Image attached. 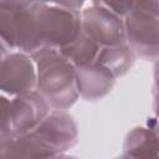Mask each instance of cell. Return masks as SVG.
Instances as JSON below:
<instances>
[{
	"label": "cell",
	"mask_w": 159,
	"mask_h": 159,
	"mask_svg": "<svg viewBox=\"0 0 159 159\" xmlns=\"http://www.w3.org/2000/svg\"><path fill=\"white\" fill-rule=\"evenodd\" d=\"M37 71L36 91L53 109H70L80 97L76 66L58 50L43 46L31 53Z\"/></svg>",
	"instance_id": "cell-1"
},
{
	"label": "cell",
	"mask_w": 159,
	"mask_h": 159,
	"mask_svg": "<svg viewBox=\"0 0 159 159\" xmlns=\"http://www.w3.org/2000/svg\"><path fill=\"white\" fill-rule=\"evenodd\" d=\"M34 12L41 47L62 48L82 31L81 10L37 1L34 4Z\"/></svg>",
	"instance_id": "cell-2"
},
{
	"label": "cell",
	"mask_w": 159,
	"mask_h": 159,
	"mask_svg": "<svg viewBox=\"0 0 159 159\" xmlns=\"http://www.w3.org/2000/svg\"><path fill=\"white\" fill-rule=\"evenodd\" d=\"M0 36L1 41L12 50L29 55L41 48L34 4L29 7H0Z\"/></svg>",
	"instance_id": "cell-3"
},
{
	"label": "cell",
	"mask_w": 159,
	"mask_h": 159,
	"mask_svg": "<svg viewBox=\"0 0 159 159\" xmlns=\"http://www.w3.org/2000/svg\"><path fill=\"white\" fill-rule=\"evenodd\" d=\"M125 42L137 57L145 61L159 58V16L133 9L124 16Z\"/></svg>",
	"instance_id": "cell-4"
},
{
	"label": "cell",
	"mask_w": 159,
	"mask_h": 159,
	"mask_svg": "<svg viewBox=\"0 0 159 159\" xmlns=\"http://www.w3.org/2000/svg\"><path fill=\"white\" fill-rule=\"evenodd\" d=\"M37 71L31 55L22 51H9L1 55L0 89L4 94L15 97L36 89Z\"/></svg>",
	"instance_id": "cell-5"
},
{
	"label": "cell",
	"mask_w": 159,
	"mask_h": 159,
	"mask_svg": "<svg viewBox=\"0 0 159 159\" xmlns=\"http://www.w3.org/2000/svg\"><path fill=\"white\" fill-rule=\"evenodd\" d=\"M82 29L101 46H116L125 42L124 17L109 7L92 1V5L81 10Z\"/></svg>",
	"instance_id": "cell-6"
},
{
	"label": "cell",
	"mask_w": 159,
	"mask_h": 159,
	"mask_svg": "<svg viewBox=\"0 0 159 159\" xmlns=\"http://www.w3.org/2000/svg\"><path fill=\"white\" fill-rule=\"evenodd\" d=\"M34 130L53 150L56 158L62 157L78 142V125L67 109L52 108Z\"/></svg>",
	"instance_id": "cell-7"
},
{
	"label": "cell",
	"mask_w": 159,
	"mask_h": 159,
	"mask_svg": "<svg viewBox=\"0 0 159 159\" xmlns=\"http://www.w3.org/2000/svg\"><path fill=\"white\" fill-rule=\"evenodd\" d=\"M51 106L39 91L15 96L9 102L11 127L15 135L34 130L50 113Z\"/></svg>",
	"instance_id": "cell-8"
},
{
	"label": "cell",
	"mask_w": 159,
	"mask_h": 159,
	"mask_svg": "<svg viewBox=\"0 0 159 159\" xmlns=\"http://www.w3.org/2000/svg\"><path fill=\"white\" fill-rule=\"evenodd\" d=\"M77 88L80 97L88 102H97L108 96L117 77L98 62L76 66Z\"/></svg>",
	"instance_id": "cell-9"
},
{
	"label": "cell",
	"mask_w": 159,
	"mask_h": 159,
	"mask_svg": "<svg viewBox=\"0 0 159 159\" xmlns=\"http://www.w3.org/2000/svg\"><path fill=\"white\" fill-rule=\"evenodd\" d=\"M123 158H159V118H147L145 125L134 127L123 143Z\"/></svg>",
	"instance_id": "cell-10"
},
{
	"label": "cell",
	"mask_w": 159,
	"mask_h": 159,
	"mask_svg": "<svg viewBox=\"0 0 159 159\" xmlns=\"http://www.w3.org/2000/svg\"><path fill=\"white\" fill-rule=\"evenodd\" d=\"M135 53L129 47L127 42L116 45V46H107L102 47L96 62L101 63L106 68H108L117 78L123 77L127 75L135 62Z\"/></svg>",
	"instance_id": "cell-11"
},
{
	"label": "cell",
	"mask_w": 159,
	"mask_h": 159,
	"mask_svg": "<svg viewBox=\"0 0 159 159\" xmlns=\"http://www.w3.org/2000/svg\"><path fill=\"white\" fill-rule=\"evenodd\" d=\"M101 46L82 29L78 37L62 48H58L75 66L92 63L97 60Z\"/></svg>",
	"instance_id": "cell-12"
},
{
	"label": "cell",
	"mask_w": 159,
	"mask_h": 159,
	"mask_svg": "<svg viewBox=\"0 0 159 159\" xmlns=\"http://www.w3.org/2000/svg\"><path fill=\"white\" fill-rule=\"evenodd\" d=\"M94 2H99L120 16H125L128 12L133 10V0H92Z\"/></svg>",
	"instance_id": "cell-13"
},
{
	"label": "cell",
	"mask_w": 159,
	"mask_h": 159,
	"mask_svg": "<svg viewBox=\"0 0 159 159\" xmlns=\"http://www.w3.org/2000/svg\"><path fill=\"white\" fill-rule=\"evenodd\" d=\"M154 83H153V112L159 118V58L154 61Z\"/></svg>",
	"instance_id": "cell-14"
},
{
	"label": "cell",
	"mask_w": 159,
	"mask_h": 159,
	"mask_svg": "<svg viewBox=\"0 0 159 159\" xmlns=\"http://www.w3.org/2000/svg\"><path fill=\"white\" fill-rule=\"evenodd\" d=\"M133 9L159 16V0H133Z\"/></svg>",
	"instance_id": "cell-15"
},
{
	"label": "cell",
	"mask_w": 159,
	"mask_h": 159,
	"mask_svg": "<svg viewBox=\"0 0 159 159\" xmlns=\"http://www.w3.org/2000/svg\"><path fill=\"white\" fill-rule=\"evenodd\" d=\"M37 1L43 2V4H52V5H60L65 7H72L76 10H81L86 0H37Z\"/></svg>",
	"instance_id": "cell-16"
},
{
	"label": "cell",
	"mask_w": 159,
	"mask_h": 159,
	"mask_svg": "<svg viewBox=\"0 0 159 159\" xmlns=\"http://www.w3.org/2000/svg\"><path fill=\"white\" fill-rule=\"evenodd\" d=\"M37 0H0V7L14 9V7H29Z\"/></svg>",
	"instance_id": "cell-17"
}]
</instances>
